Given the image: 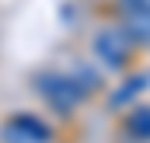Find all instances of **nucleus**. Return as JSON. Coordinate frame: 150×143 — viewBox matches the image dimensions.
Here are the masks:
<instances>
[{
    "label": "nucleus",
    "instance_id": "f03ea898",
    "mask_svg": "<svg viewBox=\"0 0 150 143\" xmlns=\"http://www.w3.org/2000/svg\"><path fill=\"white\" fill-rule=\"evenodd\" d=\"M126 35L136 42H150V14H129L126 18Z\"/></svg>",
    "mask_w": 150,
    "mask_h": 143
},
{
    "label": "nucleus",
    "instance_id": "f257e3e1",
    "mask_svg": "<svg viewBox=\"0 0 150 143\" xmlns=\"http://www.w3.org/2000/svg\"><path fill=\"white\" fill-rule=\"evenodd\" d=\"M129 52V35H98V56H105L112 67H119Z\"/></svg>",
    "mask_w": 150,
    "mask_h": 143
},
{
    "label": "nucleus",
    "instance_id": "7ed1b4c3",
    "mask_svg": "<svg viewBox=\"0 0 150 143\" xmlns=\"http://www.w3.org/2000/svg\"><path fill=\"white\" fill-rule=\"evenodd\" d=\"M126 126L133 129V136L150 140V108H136V112L129 115V122H126Z\"/></svg>",
    "mask_w": 150,
    "mask_h": 143
}]
</instances>
